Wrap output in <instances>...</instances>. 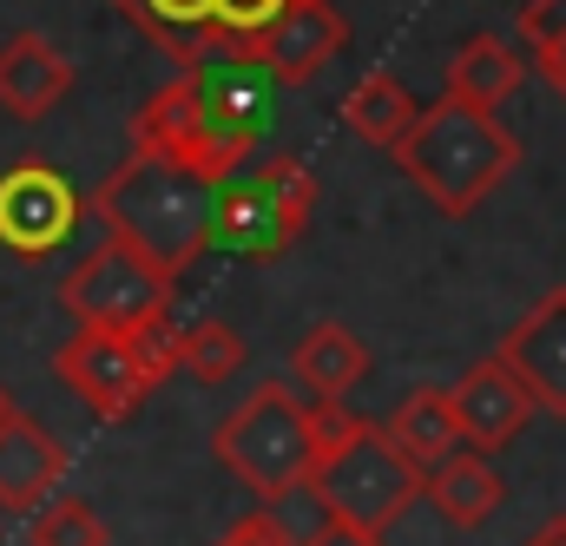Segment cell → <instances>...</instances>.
Instances as JSON below:
<instances>
[{
    "mask_svg": "<svg viewBox=\"0 0 566 546\" xmlns=\"http://www.w3.org/2000/svg\"><path fill=\"white\" fill-rule=\"evenodd\" d=\"M271 126V80L238 46H211L185 60L133 119V151L171 158L178 171L218 185L244 158H258Z\"/></svg>",
    "mask_w": 566,
    "mask_h": 546,
    "instance_id": "obj_1",
    "label": "cell"
},
{
    "mask_svg": "<svg viewBox=\"0 0 566 546\" xmlns=\"http://www.w3.org/2000/svg\"><path fill=\"white\" fill-rule=\"evenodd\" d=\"M316 461L303 474V494L323 507V521H349L369 534H389L422 501V468L389 441L382 421L336 409H310Z\"/></svg>",
    "mask_w": 566,
    "mask_h": 546,
    "instance_id": "obj_2",
    "label": "cell"
},
{
    "mask_svg": "<svg viewBox=\"0 0 566 546\" xmlns=\"http://www.w3.org/2000/svg\"><path fill=\"white\" fill-rule=\"evenodd\" d=\"M389 158L402 165V178L441 218H468L507 171H521V138L488 106H468V99L441 93L434 106H416L409 133L396 138Z\"/></svg>",
    "mask_w": 566,
    "mask_h": 546,
    "instance_id": "obj_3",
    "label": "cell"
},
{
    "mask_svg": "<svg viewBox=\"0 0 566 546\" xmlns=\"http://www.w3.org/2000/svg\"><path fill=\"white\" fill-rule=\"evenodd\" d=\"M93 211L113 238H126L133 251H145L158 271L178 276L205 258V224H211V185L178 171L171 158L151 151H126L106 185L93 191Z\"/></svg>",
    "mask_w": 566,
    "mask_h": 546,
    "instance_id": "obj_4",
    "label": "cell"
},
{
    "mask_svg": "<svg viewBox=\"0 0 566 546\" xmlns=\"http://www.w3.org/2000/svg\"><path fill=\"white\" fill-rule=\"evenodd\" d=\"M316 211V178L303 158H244L231 178L211 185V224L205 251L238 258V264H277L283 251L303 244Z\"/></svg>",
    "mask_w": 566,
    "mask_h": 546,
    "instance_id": "obj_5",
    "label": "cell"
},
{
    "mask_svg": "<svg viewBox=\"0 0 566 546\" xmlns=\"http://www.w3.org/2000/svg\"><path fill=\"white\" fill-rule=\"evenodd\" d=\"M211 454L218 468L258 494V507H277L283 494L303 487L310 461H316V434H310V402H296L283 382H258L238 409L211 428Z\"/></svg>",
    "mask_w": 566,
    "mask_h": 546,
    "instance_id": "obj_6",
    "label": "cell"
},
{
    "mask_svg": "<svg viewBox=\"0 0 566 546\" xmlns=\"http://www.w3.org/2000/svg\"><path fill=\"white\" fill-rule=\"evenodd\" d=\"M60 303L80 329H139L151 316L171 309V276L158 271L145 251H133L126 238H99L80 271L60 283Z\"/></svg>",
    "mask_w": 566,
    "mask_h": 546,
    "instance_id": "obj_7",
    "label": "cell"
},
{
    "mask_svg": "<svg viewBox=\"0 0 566 546\" xmlns=\"http://www.w3.org/2000/svg\"><path fill=\"white\" fill-rule=\"evenodd\" d=\"M53 376L99 414V421H133L158 396V376L145 369L139 343L126 329H73L53 349Z\"/></svg>",
    "mask_w": 566,
    "mask_h": 546,
    "instance_id": "obj_8",
    "label": "cell"
},
{
    "mask_svg": "<svg viewBox=\"0 0 566 546\" xmlns=\"http://www.w3.org/2000/svg\"><path fill=\"white\" fill-rule=\"evenodd\" d=\"M86 198L73 191V178L46 158H20L0 171V251L13 258H53L66 251V238L80 231Z\"/></svg>",
    "mask_w": 566,
    "mask_h": 546,
    "instance_id": "obj_9",
    "label": "cell"
},
{
    "mask_svg": "<svg viewBox=\"0 0 566 546\" xmlns=\"http://www.w3.org/2000/svg\"><path fill=\"white\" fill-rule=\"evenodd\" d=\"M349 46V20L329 7V0H290L277 20L264 27V33H251L238 53L251 60V66H264V80L271 86H310L336 53Z\"/></svg>",
    "mask_w": 566,
    "mask_h": 546,
    "instance_id": "obj_10",
    "label": "cell"
},
{
    "mask_svg": "<svg viewBox=\"0 0 566 546\" xmlns=\"http://www.w3.org/2000/svg\"><path fill=\"white\" fill-rule=\"evenodd\" d=\"M448 414H454V434L474 448V454H501L507 441H521V428H527V389L514 382V369L501 363V356H481V363H468L448 389Z\"/></svg>",
    "mask_w": 566,
    "mask_h": 546,
    "instance_id": "obj_11",
    "label": "cell"
},
{
    "mask_svg": "<svg viewBox=\"0 0 566 546\" xmlns=\"http://www.w3.org/2000/svg\"><path fill=\"white\" fill-rule=\"evenodd\" d=\"M514 382L527 389V402L547 414H566V283H554L494 349Z\"/></svg>",
    "mask_w": 566,
    "mask_h": 546,
    "instance_id": "obj_12",
    "label": "cell"
},
{
    "mask_svg": "<svg viewBox=\"0 0 566 546\" xmlns=\"http://www.w3.org/2000/svg\"><path fill=\"white\" fill-rule=\"evenodd\" d=\"M66 481V448L33 421V414H7L0 421V514H33L40 501H53Z\"/></svg>",
    "mask_w": 566,
    "mask_h": 546,
    "instance_id": "obj_13",
    "label": "cell"
},
{
    "mask_svg": "<svg viewBox=\"0 0 566 546\" xmlns=\"http://www.w3.org/2000/svg\"><path fill=\"white\" fill-rule=\"evenodd\" d=\"M66 93H73V60L46 33L20 27L0 46V113L7 119H46Z\"/></svg>",
    "mask_w": 566,
    "mask_h": 546,
    "instance_id": "obj_14",
    "label": "cell"
},
{
    "mask_svg": "<svg viewBox=\"0 0 566 546\" xmlns=\"http://www.w3.org/2000/svg\"><path fill=\"white\" fill-rule=\"evenodd\" d=\"M290 376L303 382L310 409H336V402L369 376V343H363L349 323L323 316V323H310V329H303V343L290 349Z\"/></svg>",
    "mask_w": 566,
    "mask_h": 546,
    "instance_id": "obj_15",
    "label": "cell"
},
{
    "mask_svg": "<svg viewBox=\"0 0 566 546\" xmlns=\"http://www.w3.org/2000/svg\"><path fill=\"white\" fill-rule=\"evenodd\" d=\"M422 501L448 521V527H481L501 501H507V474L474 454V448H454L448 461H434L422 474Z\"/></svg>",
    "mask_w": 566,
    "mask_h": 546,
    "instance_id": "obj_16",
    "label": "cell"
},
{
    "mask_svg": "<svg viewBox=\"0 0 566 546\" xmlns=\"http://www.w3.org/2000/svg\"><path fill=\"white\" fill-rule=\"evenodd\" d=\"M106 7L126 13L145 40L158 53H171L178 66L198 60V53H211V46H224L218 40V0H106Z\"/></svg>",
    "mask_w": 566,
    "mask_h": 546,
    "instance_id": "obj_17",
    "label": "cell"
},
{
    "mask_svg": "<svg viewBox=\"0 0 566 546\" xmlns=\"http://www.w3.org/2000/svg\"><path fill=\"white\" fill-rule=\"evenodd\" d=\"M521 80H527V60L501 33H468L448 60V99H468V106H488V113L501 99H514Z\"/></svg>",
    "mask_w": 566,
    "mask_h": 546,
    "instance_id": "obj_18",
    "label": "cell"
},
{
    "mask_svg": "<svg viewBox=\"0 0 566 546\" xmlns=\"http://www.w3.org/2000/svg\"><path fill=\"white\" fill-rule=\"evenodd\" d=\"M409 119H416V93L396 73H363L343 93V126L363 145H376V151H396V138L409 133Z\"/></svg>",
    "mask_w": 566,
    "mask_h": 546,
    "instance_id": "obj_19",
    "label": "cell"
},
{
    "mask_svg": "<svg viewBox=\"0 0 566 546\" xmlns=\"http://www.w3.org/2000/svg\"><path fill=\"white\" fill-rule=\"evenodd\" d=\"M382 428H389V441H396V448H402V454H409L422 474L434 468V461H448V454L461 448V434H454V414H448V396H441V389H409Z\"/></svg>",
    "mask_w": 566,
    "mask_h": 546,
    "instance_id": "obj_20",
    "label": "cell"
},
{
    "mask_svg": "<svg viewBox=\"0 0 566 546\" xmlns=\"http://www.w3.org/2000/svg\"><path fill=\"white\" fill-rule=\"evenodd\" d=\"M178 369L198 376L205 389H211V382H231V376L244 369V336H238L224 316H198V323L178 336Z\"/></svg>",
    "mask_w": 566,
    "mask_h": 546,
    "instance_id": "obj_21",
    "label": "cell"
},
{
    "mask_svg": "<svg viewBox=\"0 0 566 546\" xmlns=\"http://www.w3.org/2000/svg\"><path fill=\"white\" fill-rule=\"evenodd\" d=\"M27 521H33V527H27V540L33 546H113L106 521H99V507L80 501V494H53V501H40Z\"/></svg>",
    "mask_w": 566,
    "mask_h": 546,
    "instance_id": "obj_22",
    "label": "cell"
},
{
    "mask_svg": "<svg viewBox=\"0 0 566 546\" xmlns=\"http://www.w3.org/2000/svg\"><path fill=\"white\" fill-rule=\"evenodd\" d=\"M521 40H527V73H541L566 99V0H527Z\"/></svg>",
    "mask_w": 566,
    "mask_h": 546,
    "instance_id": "obj_23",
    "label": "cell"
},
{
    "mask_svg": "<svg viewBox=\"0 0 566 546\" xmlns=\"http://www.w3.org/2000/svg\"><path fill=\"white\" fill-rule=\"evenodd\" d=\"M290 0H218V40L224 46H244L251 33H264Z\"/></svg>",
    "mask_w": 566,
    "mask_h": 546,
    "instance_id": "obj_24",
    "label": "cell"
},
{
    "mask_svg": "<svg viewBox=\"0 0 566 546\" xmlns=\"http://www.w3.org/2000/svg\"><path fill=\"white\" fill-rule=\"evenodd\" d=\"M211 546H296V534L277 521V507H258V514L231 521V527H224Z\"/></svg>",
    "mask_w": 566,
    "mask_h": 546,
    "instance_id": "obj_25",
    "label": "cell"
},
{
    "mask_svg": "<svg viewBox=\"0 0 566 546\" xmlns=\"http://www.w3.org/2000/svg\"><path fill=\"white\" fill-rule=\"evenodd\" d=\"M296 546H389V540L369 534V527H349V521H323L316 534H303Z\"/></svg>",
    "mask_w": 566,
    "mask_h": 546,
    "instance_id": "obj_26",
    "label": "cell"
},
{
    "mask_svg": "<svg viewBox=\"0 0 566 546\" xmlns=\"http://www.w3.org/2000/svg\"><path fill=\"white\" fill-rule=\"evenodd\" d=\"M521 546H566V514H554L547 527H534V534H527Z\"/></svg>",
    "mask_w": 566,
    "mask_h": 546,
    "instance_id": "obj_27",
    "label": "cell"
},
{
    "mask_svg": "<svg viewBox=\"0 0 566 546\" xmlns=\"http://www.w3.org/2000/svg\"><path fill=\"white\" fill-rule=\"evenodd\" d=\"M7 414H13V396H7V389H0V421H7Z\"/></svg>",
    "mask_w": 566,
    "mask_h": 546,
    "instance_id": "obj_28",
    "label": "cell"
},
{
    "mask_svg": "<svg viewBox=\"0 0 566 546\" xmlns=\"http://www.w3.org/2000/svg\"><path fill=\"white\" fill-rule=\"evenodd\" d=\"M0 540H7V534H0Z\"/></svg>",
    "mask_w": 566,
    "mask_h": 546,
    "instance_id": "obj_29",
    "label": "cell"
}]
</instances>
